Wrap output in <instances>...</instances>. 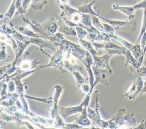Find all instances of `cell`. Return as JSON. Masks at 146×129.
Here are the masks:
<instances>
[{
    "mask_svg": "<svg viewBox=\"0 0 146 129\" xmlns=\"http://www.w3.org/2000/svg\"><path fill=\"white\" fill-rule=\"evenodd\" d=\"M126 113L123 108H120L108 122V128H135L136 122L133 116V113Z\"/></svg>",
    "mask_w": 146,
    "mask_h": 129,
    "instance_id": "cell-1",
    "label": "cell"
},
{
    "mask_svg": "<svg viewBox=\"0 0 146 129\" xmlns=\"http://www.w3.org/2000/svg\"><path fill=\"white\" fill-rule=\"evenodd\" d=\"M93 89H94L93 88H91L90 91L87 94L86 96L85 97V98H84L82 103L78 106L66 107H63L59 105V110L60 115L63 119H66L68 116L72 114H76L78 113H81L85 107H87L89 106L90 99L91 95Z\"/></svg>",
    "mask_w": 146,
    "mask_h": 129,
    "instance_id": "cell-2",
    "label": "cell"
},
{
    "mask_svg": "<svg viewBox=\"0 0 146 129\" xmlns=\"http://www.w3.org/2000/svg\"><path fill=\"white\" fill-rule=\"evenodd\" d=\"M96 95V105L95 109L87 107V113L89 119H90L92 125L95 128H108V120H104L102 119L99 113V104L98 101V91L95 90Z\"/></svg>",
    "mask_w": 146,
    "mask_h": 129,
    "instance_id": "cell-3",
    "label": "cell"
},
{
    "mask_svg": "<svg viewBox=\"0 0 146 129\" xmlns=\"http://www.w3.org/2000/svg\"><path fill=\"white\" fill-rule=\"evenodd\" d=\"M43 53L48 56L50 58V61L47 65L40 66L41 69L47 67H54V68H56L61 71L62 73H65L66 70L64 69V53L63 52L59 49H57L56 51L54 53L53 56H50L46 52H44L43 49H40Z\"/></svg>",
    "mask_w": 146,
    "mask_h": 129,
    "instance_id": "cell-4",
    "label": "cell"
},
{
    "mask_svg": "<svg viewBox=\"0 0 146 129\" xmlns=\"http://www.w3.org/2000/svg\"><path fill=\"white\" fill-rule=\"evenodd\" d=\"M62 13L60 15L61 18L67 19L75 24L82 23L83 13L80 12L78 9H74L68 5H60Z\"/></svg>",
    "mask_w": 146,
    "mask_h": 129,
    "instance_id": "cell-5",
    "label": "cell"
},
{
    "mask_svg": "<svg viewBox=\"0 0 146 129\" xmlns=\"http://www.w3.org/2000/svg\"><path fill=\"white\" fill-rule=\"evenodd\" d=\"M92 69L94 76V87L98 83L108 86L109 84L108 83V78L111 74V72L108 69L100 68L94 65H92Z\"/></svg>",
    "mask_w": 146,
    "mask_h": 129,
    "instance_id": "cell-6",
    "label": "cell"
},
{
    "mask_svg": "<svg viewBox=\"0 0 146 129\" xmlns=\"http://www.w3.org/2000/svg\"><path fill=\"white\" fill-rule=\"evenodd\" d=\"M143 86L144 82L142 81L141 76H139L136 80L133 81L127 92L123 95V97H125L130 100L135 99L138 95L140 94Z\"/></svg>",
    "mask_w": 146,
    "mask_h": 129,
    "instance_id": "cell-7",
    "label": "cell"
},
{
    "mask_svg": "<svg viewBox=\"0 0 146 129\" xmlns=\"http://www.w3.org/2000/svg\"><path fill=\"white\" fill-rule=\"evenodd\" d=\"M64 53V65L67 70L71 73L74 70H78L80 73H83V69L78 65L77 58L75 57L71 52L67 51Z\"/></svg>",
    "mask_w": 146,
    "mask_h": 129,
    "instance_id": "cell-8",
    "label": "cell"
},
{
    "mask_svg": "<svg viewBox=\"0 0 146 129\" xmlns=\"http://www.w3.org/2000/svg\"><path fill=\"white\" fill-rule=\"evenodd\" d=\"M55 91L53 95V100H54V105L50 109H48V110L50 113V118L55 119L58 114H59V105L58 101L59 97L63 91V88L60 85H56L54 86Z\"/></svg>",
    "mask_w": 146,
    "mask_h": 129,
    "instance_id": "cell-9",
    "label": "cell"
},
{
    "mask_svg": "<svg viewBox=\"0 0 146 129\" xmlns=\"http://www.w3.org/2000/svg\"><path fill=\"white\" fill-rule=\"evenodd\" d=\"M99 18L102 19L103 20L106 21L109 24H110L112 26L114 27L115 29V31L118 30H124L123 27H127L128 30L131 31H135L136 30V24L135 22H129L128 19H126L124 21H120V20H110L106 19L100 15L99 17Z\"/></svg>",
    "mask_w": 146,
    "mask_h": 129,
    "instance_id": "cell-10",
    "label": "cell"
},
{
    "mask_svg": "<svg viewBox=\"0 0 146 129\" xmlns=\"http://www.w3.org/2000/svg\"><path fill=\"white\" fill-rule=\"evenodd\" d=\"M0 119L6 122H14L15 124L17 127L21 126H26L29 128H34V127L28 122L29 121L22 120L15 115H7L5 111L1 110Z\"/></svg>",
    "mask_w": 146,
    "mask_h": 129,
    "instance_id": "cell-11",
    "label": "cell"
},
{
    "mask_svg": "<svg viewBox=\"0 0 146 129\" xmlns=\"http://www.w3.org/2000/svg\"><path fill=\"white\" fill-rule=\"evenodd\" d=\"M112 56H113V55H109L106 53L102 56L94 55L92 56L93 60H94L93 65L100 68L108 69L111 72V73H112V71L108 63L109 60Z\"/></svg>",
    "mask_w": 146,
    "mask_h": 129,
    "instance_id": "cell-12",
    "label": "cell"
},
{
    "mask_svg": "<svg viewBox=\"0 0 146 129\" xmlns=\"http://www.w3.org/2000/svg\"><path fill=\"white\" fill-rule=\"evenodd\" d=\"M17 62L14 60L11 63L1 68V80L5 81L10 76L13 74L18 69Z\"/></svg>",
    "mask_w": 146,
    "mask_h": 129,
    "instance_id": "cell-13",
    "label": "cell"
},
{
    "mask_svg": "<svg viewBox=\"0 0 146 129\" xmlns=\"http://www.w3.org/2000/svg\"><path fill=\"white\" fill-rule=\"evenodd\" d=\"M42 61H39L38 59H35L33 60H22L18 66L19 68L23 71V72H26L29 70H33L34 68H39V66H38Z\"/></svg>",
    "mask_w": 146,
    "mask_h": 129,
    "instance_id": "cell-14",
    "label": "cell"
},
{
    "mask_svg": "<svg viewBox=\"0 0 146 129\" xmlns=\"http://www.w3.org/2000/svg\"><path fill=\"white\" fill-rule=\"evenodd\" d=\"M58 23L59 24L58 32H60L66 35L73 36L76 39H78V35L75 27H72L67 26L63 22L61 18L59 21H58Z\"/></svg>",
    "mask_w": 146,
    "mask_h": 129,
    "instance_id": "cell-15",
    "label": "cell"
},
{
    "mask_svg": "<svg viewBox=\"0 0 146 129\" xmlns=\"http://www.w3.org/2000/svg\"><path fill=\"white\" fill-rule=\"evenodd\" d=\"M93 47L96 50H98L99 49H120L123 51H125L127 48L125 47H121L119 46L114 43L110 41H104L102 43H95L93 42L92 43Z\"/></svg>",
    "mask_w": 146,
    "mask_h": 129,
    "instance_id": "cell-16",
    "label": "cell"
},
{
    "mask_svg": "<svg viewBox=\"0 0 146 129\" xmlns=\"http://www.w3.org/2000/svg\"><path fill=\"white\" fill-rule=\"evenodd\" d=\"M112 7L113 9L120 11L127 15L128 19H132L135 17L133 13L135 10L133 6H120L118 4H113Z\"/></svg>",
    "mask_w": 146,
    "mask_h": 129,
    "instance_id": "cell-17",
    "label": "cell"
},
{
    "mask_svg": "<svg viewBox=\"0 0 146 129\" xmlns=\"http://www.w3.org/2000/svg\"><path fill=\"white\" fill-rule=\"evenodd\" d=\"M87 107H85L83 109V111L80 113V115L76 119L74 123L83 126H89L90 125H92L91 122L88 116Z\"/></svg>",
    "mask_w": 146,
    "mask_h": 129,
    "instance_id": "cell-18",
    "label": "cell"
},
{
    "mask_svg": "<svg viewBox=\"0 0 146 129\" xmlns=\"http://www.w3.org/2000/svg\"><path fill=\"white\" fill-rule=\"evenodd\" d=\"M124 55L125 56V57H126L125 66H126L128 64H130L134 68V69L135 70H137L140 67L139 65L138 60L136 59L133 56V55H132V53L129 49H127L125 50Z\"/></svg>",
    "mask_w": 146,
    "mask_h": 129,
    "instance_id": "cell-19",
    "label": "cell"
},
{
    "mask_svg": "<svg viewBox=\"0 0 146 129\" xmlns=\"http://www.w3.org/2000/svg\"><path fill=\"white\" fill-rule=\"evenodd\" d=\"M95 1H94L90 3H87V2H86L85 4H84L83 5L80 6H78L77 9L79 10V11L80 12H81L82 13L89 14L91 15H94V16L99 17L100 15L98 14H97L96 13H95L92 8V6L93 4L95 3Z\"/></svg>",
    "mask_w": 146,
    "mask_h": 129,
    "instance_id": "cell-20",
    "label": "cell"
},
{
    "mask_svg": "<svg viewBox=\"0 0 146 129\" xmlns=\"http://www.w3.org/2000/svg\"><path fill=\"white\" fill-rule=\"evenodd\" d=\"M79 43V44L87 51H88L92 56L96 55L99 56L100 53L98 52L93 47L92 42L89 40H86L84 39H77Z\"/></svg>",
    "mask_w": 146,
    "mask_h": 129,
    "instance_id": "cell-21",
    "label": "cell"
},
{
    "mask_svg": "<svg viewBox=\"0 0 146 129\" xmlns=\"http://www.w3.org/2000/svg\"><path fill=\"white\" fill-rule=\"evenodd\" d=\"M71 73L72 74L73 77H74V78L76 81V82L77 86L79 88V89L80 88V87L83 85H84L85 84L90 83L88 77H86V78L83 77L82 76V75L81 74L82 73H80L79 71L74 70V71L72 72Z\"/></svg>",
    "mask_w": 146,
    "mask_h": 129,
    "instance_id": "cell-22",
    "label": "cell"
},
{
    "mask_svg": "<svg viewBox=\"0 0 146 129\" xmlns=\"http://www.w3.org/2000/svg\"><path fill=\"white\" fill-rule=\"evenodd\" d=\"M17 28L18 31L20 32V33L30 36V37H35V38H42V35L40 34H38L36 33H35L34 31L30 30L31 27L29 26V27H27V26H17Z\"/></svg>",
    "mask_w": 146,
    "mask_h": 129,
    "instance_id": "cell-23",
    "label": "cell"
},
{
    "mask_svg": "<svg viewBox=\"0 0 146 129\" xmlns=\"http://www.w3.org/2000/svg\"><path fill=\"white\" fill-rule=\"evenodd\" d=\"M16 1L17 0H13V2H11L10 7L9 8L7 11L6 12V13L4 15V18L2 19L3 20L6 21L7 20H9L13 16V15L14 14V12H15V10L16 9V5H15Z\"/></svg>",
    "mask_w": 146,
    "mask_h": 129,
    "instance_id": "cell-24",
    "label": "cell"
},
{
    "mask_svg": "<svg viewBox=\"0 0 146 129\" xmlns=\"http://www.w3.org/2000/svg\"><path fill=\"white\" fill-rule=\"evenodd\" d=\"M48 0H31L30 6L35 10H40L42 9L44 4L47 3Z\"/></svg>",
    "mask_w": 146,
    "mask_h": 129,
    "instance_id": "cell-25",
    "label": "cell"
},
{
    "mask_svg": "<svg viewBox=\"0 0 146 129\" xmlns=\"http://www.w3.org/2000/svg\"><path fill=\"white\" fill-rule=\"evenodd\" d=\"M99 18L96 16L91 15V20H92V25L96 28L98 30H99L101 32L104 33V26L102 24V23H100L99 21Z\"/></svg>",
    "mask_w": 146,
    "mask_h": 129,
    "instance_id": "cell-26",
    "label": "cell"
},
{
    "mask_svg": "<svg viewBox=\"0 0 146 129\" xmlns=\"http://www.w3.org/2000/svg\"><path fill=\"white\" fill-rule=\"evenodd\" d=\"M1 50L0 52V56H1V62H7L10 58V55L6 52V44L1 41Z\"/></svg>",
    "mask_w": 146,
    "mask_h": 129,
    "instance_id": "cell-27",
    "label": "cell"
},
{
    "mask_svg": "<svg viewBox=\"0 0 146 129\" xmlns=\"http://www.w3.org/2000/svg\"><path fill=\"white\" fill-rule=\"evenodd\" d=\"M146 32V8L144 9V15H143V23L141 26V28L140 31V34L139 35V37L137 39V40L136 41L135 44H140V40L143 34Z\"/></svg>",
    "mask_w": 146,
    "mask_h": 129,
    "instance_id": "cell-28",
    "label": "cell"
},
{
    "mask_svg": "<svg viewBox=\"0 0 146 129\" xmlns=\"http://www.w3.org/2000/svg\"><path fill=\"white\" fill-rule=\"evenodd\" d=\"M63 118L58 114L55 119V123L54 126V128H64L66 123L64 122Z\"/></svg>",
    "mask_w": 146,
    "mask_h": 129,
    "instance_id": "cell-29",
    "label": "cell"
},
{
    "mask_svg": "<svg viewBox=\"0 0 146 129\" xmlns=\"http://www.w3.org/2000/svg\"><path fill=\"white\" fill-rule=\"evenodd\" d=\"M76 31L77 32V35H78V39H84V38L86 37L87 35L88 34L87 31L83 28H82L79 26H76L75 27Z\"/></svg>",
    "mask_w": 146,
    "mask_h": 129,
    "instance_id": "cell-30",
    "label": "cell"
},
{
    "mask_svg": "<svg viewBox=\"0 0 146 129\" xmlns=\"http://www.w3.org/2000/svg\"><path fill=\"white\" fill-rule=\"evenodd\" d=\"M1 99H2L8 93L7 91V82L1 81Z\"/></svg>",
    "mask_w": 146,
    "mask_h": 129,
    "instance_id": "cell-31",
    "label": "cell"
},
{
    "mask_svg": "<svg viewBox=\"0 0 146 129\" xmlns=\"http://www.w3.org/2000/svg\"><path fill=\"white\" fill-rule=\"evenodd\" d=\"M105 52L106 53H108L109 55H122L125 54V51L120 50V49H104Z\"/></svg>",
    "mask_w": 146,
    "mask_h": 129,
    "instance_id": "cell-32",
    "label": "cell"
},
{
    "mask_svg": "<svg viewBox=\"0 0 146 129\" xmlns=\"http://www.w3.org/2000/svg\"><path fill=\"white\" fill-rule=\"evenodd\" d=\"M102 24L104 26V33L108 34L109 36L110 35L114 34V32L115 31V29L113 26H112L110 24H107L104 23H102Z\"/></svg>",
    "mask_w": 146,
    "mask_h": 129,
    "instance_id": "cell-33",
    "label": "cell"
},
{
    "mask_svg": "<svg viewBox=\"0 0 146 129\" xmlns=\"http://www.w3.org/2000/svg\"><path fill=\"white\" fill-rule=\"evenodd\" d=\"M25 97L30 98V99H34V100L39 101L40 102H45L47 103H51L52 102V99H53V97H50L48 98H36V97L28 96L25 94Z\"/></svg>",
    "mask_w": 146,
    "mask_h": 129,
    "instance_id": "cell-34",
    "label": "cell"
},
{
    "mask_svg": "<svg viewBox=\"0 0 146 129\" xmlns=\"http://www.w3.org/2000/svg\"><path fill=\"white\" fill-rule=\"evenodd\" d=\"M16 90L15 82L13 80H10L7 82V91L14 92Z\"/></svg>",
    "mask_w": 146,
    "mask_h": 129,
    "instance_id": "cell-35",
    "label": "cell"
},
{
    "mask_svg": "<svg viewBox=\"0 0 146 129\" xmlns=\"http://www.w3.org/2000/svg\"><path fill=\"white\" fill-rule=\"evenodd\" d=\"M22 0H17L15 5H16L17 10L18 11L19 14H20L22 15V16H23V14H25V13L22 7Z\"/></svg>",
    "mask_w": 146,
    "mask_h": 129,
    "instance_id": "cell-36",
    "label": "cell"
},
{
    "mask_svg": "<svg viewBox=\"0 0 146 129\" xmlns=\"http://www.w3.org/2000/svg\"><path fill=\"white\" fill-rule=\"evenodd\" d=\"M136 70L137 73L141 77H146V67L144 66H140Z\"/></svg>",
    "mask_w": 146,
    "mask_h": 129,
    "instance_id": "cell-37",
    "label": "cell"
},
{
    "mask_svg": "<svg viewBox=\"0 0 146 129\" xmlns=\"http://www.w3.org/2000/svg\"><path fill=\"white\" fill-rule=\"evenodd\" d=\"M31 0H22V7L25 14H26V11L29 6L30 5Z\"/></svg>",
    "mask_w": 146,
    "mask_h": 129,
    "instance_id": "cell-38",
    "label": "cell"
},
{
    "mask_svg": "<svg viewBox=\"0 0 146 129\" xmlns=\"http://www.w3.org/2000/svg\"><path fill=\"white\" fill-rule=\"evenodd\" d=\"M64 128L78 129V128H83V126H81L77 123H71V124H66Z\"/></svg>",
    "mask_w": 146,
    "mask_h": 129,
    "instance_id": "cell-39",
    "label": "cell"
},
{
    "mask_svg": "<svg viewBox=\"0 0 146 129\" xmlns=\"http://www.w3.org/2000/svg\"><path fill=\"white\" fill-rule=\"evenodd\" d=\"M135 10H138L140 9H145L146 8V0H143L140 3L133 6Z\"/></svg>",
    "mask_w": 146,
    "mask_h": 129,
    "instance_id": "cell-40",
    "label": "cell"
},
{
    "mask_svg": "<svg viewBox=\"0 0 146 129\" xmlns=\"http://www.w3.org/2000/svg\"><path fill=\"white\" fill-rule=\"evenodd\" d=\"M140 45H141V47L143 48V49L146 45V32L143 34V35L142 36V37L141 38Z\"/></svg>",
    "mask_w": 146,
    "mask_h": 129,
    "instance_id": "cell-41",
    "label": "cell"
},
{
    "mask_svg": "<svg viewBox=\"0 0 146 129\" xmlns=\"http://www.w3.org/2000/svg\"><path fill=\"white\" fill-rule=\"evenodd\" d=\"M135 129H145L146 128V120H142L141 123L135 127Z\"/></svg>",
    "mask_w": 146,
    "mask_h": 129,
    "instance_id": "cell-42",
    "label": "cell"
},
{
    "mask_svg": "<svg viewBox=\"0 0 146 129\" xmlns=\"http://www.w3.org/2000/svg\"><path fill=\"white\" fill-rule=\"evenodd\" d=\"M58 2L61 5H68V0H58Z\"/></svg>",
    "mask_w": 146,
    "mask_h": 129,
    "instance_id": "cell-43",
    "label": "cell"
}]
</instances>
